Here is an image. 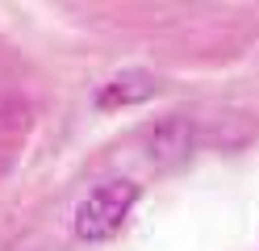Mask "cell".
I'll return each instance as SVG.
<instances>
[{
    "label": "cell",
    "mask_w": 259,
    "mask_h": 251,
    "mask_svg": "<svg viewBox=\"0 0 259 251\" xmlns=\"http://www.w3.org/2000/svg\"><path fill=\"white\" fill-rule=\"evenodd\" d=\"M138 205V184L134 180H105L101 189H92L75 209V234L84 243H109L113 234H121L130 213Z\"/></svg>",
    "instance_id": "obj_1"
},
{
    "label": "cell",
    "mask_w": 259,
    "mask_h": 251,
    "mask_svg": "<svg viewBox=\"0 0 259 251\" xmlns=\"http://www.w3.org/2000/svg\"><path fill=\"white\" fill-rule=\"evenodd\" d=\"M159 92V80L151 71H117L109 76L101 88H96V109H130V105H142Z\"/></svg>",
    "instance_id": "obj_2"
},
{
    "label": "cell",
    "mask_w": 259,
    "mask_h": 251,
    "mask_svg": "<svg viewBox=\"0 0 259 251\" xmlns=\"http://www.w3.org/2000/svg\"><path fill=\"white\" fill-rule=\"evenodd\" d=\"M151 163L155 167H171V163H180L188 155V147H192V126L184 122V117H167V122H159L151 130Z\"/></svg>",
    "instance_id": "obj_3"
}]
</instances>
